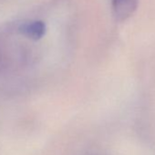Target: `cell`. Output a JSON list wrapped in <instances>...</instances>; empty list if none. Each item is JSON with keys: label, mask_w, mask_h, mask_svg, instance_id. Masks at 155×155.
I'll use <instances>...</instances> for the list:
<instances>
[{"label": "cell", "mask_w": 155, "mask_h": 155, "mask_svg": "<svg viewBox=\"0 0 155 155\" xmlns=\"http://www.w3.org/2000/svg\"><path fill=\"white\" fill-rule=\"evenodd\" d=\"M138 0H112L113 11L119 20L130 18L137 8Z\"/></svg>", "instance_id": "1"}, {"label": "cell", "mask_w": 155, "mask_h": 155, "mask_svg": "<svg viewBox=\"0 0 155 155\" xmlns=\"http://www.w3.org/2000/svg\"><path fill=\"white\" fill-rule=\"evenodd\" d=\"M21 31L27 37L38 40L44 36L46 32V26L42 21H33L23 25Z\"/></svg>", "instance_id": "2"}]
</instances>
